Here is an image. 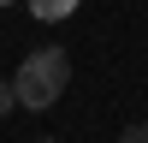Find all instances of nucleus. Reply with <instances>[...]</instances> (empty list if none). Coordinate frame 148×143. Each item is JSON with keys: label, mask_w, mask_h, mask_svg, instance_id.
I'll list each match as a JSON object with an SVG mask.
<instances>
[{"label": "nucleus", "mask_w": 148, "mask_h": 143, "mask_svg": "<svg viewBox=\"0 0 148 143\" xmlns=\"http://www.w3.org/2000/svg\"><path fill=\"white\" fill-rule=\"evenodd\" d=\"M65 83H71V54L65 48H36V54H24L18 78H12V95H18V107L42 113V107H53L65 95Z\"/></svg>", "instance_id": "1"}, {"label": "nucleus", "mask_w": 148, "mask_h": 143, "mask_svg": "<svg viewBox=\"0 0 148 143\" xmlns=\"http://www.w3.org/2000/svg\"><path fill=\"white\" fill-rule=\"evenodd\" d=\"M83 0H30V18H42V24H59V18H71Z\"/></svg>", "instance_id": "2"}, {"label": "nucleus", "mask_w": 148, "mask_h": 143, "mask_svg": "<svg viewBox=\"0 0 148 143\" xmlns=\"http://www.w3.org/2000/svg\"><path fill=\"white\" fill-rule=\"evenodd\" d=\"M119 143H148V119H142V125H125V137H119Z\"/></svg>", "instance_id": "3"}, {"label": "nucleus", "mask_w": 148, "mask_h": 143, "mask_svg": "<svg viewBox=\"0 0 148 143\" xmlns=\"http://www.w3.org/2000/svg\"><path fill=\"white\" fill-rule=\"evenodd\" d=\"M12 107H18V95H12V83H0V119H6Z\"/></svg>", "instance_id": "4"}, {"label": "nucleus", "mask_w": 148, "mask_h": 143, "mask_svg": "<svg viewBox=\"0 0 148 143\" xmlns=\"http://www.w3.org/2000/svg\"><path fill=\"white\" fill-rule=\"evenodd\" d=\"M42 143H59V137H42Z\"/></svg>", "instance_id": "5"}, {"label": "nucleus", "mask_w": 148, "mask_h": 143, "mask_svg": "<svg viewBox=\"0 0 148 143\" xmlns=\"http://www.w3.org/2000/svg\"><path fill=\"white\" fill-rule=\"evenodd\" d=\"M0 6H12V0H0Z\"/></svg>", "instance_id": "6"}]
</instances>
